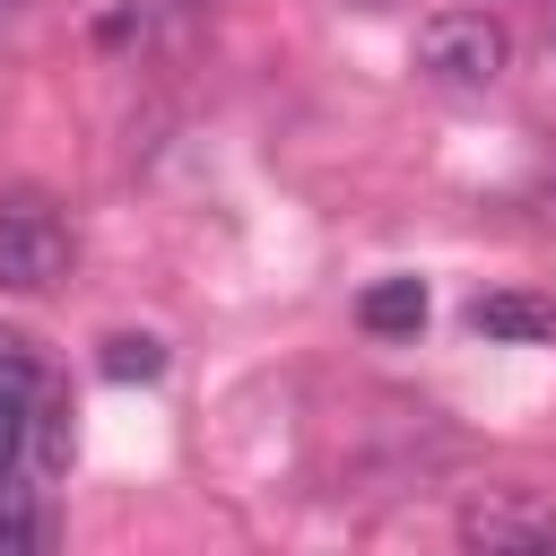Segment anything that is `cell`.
Returning <instances> with one entry per match:
<instances>
[{
  "label": "cell",
  "instance_id": "1",
  "mask_svg": "<svg viewBox=\"0 0 556 556\" xmlns=\"http://www.w3.org/2000/svg\"><path fill=\"white\" fill-rule=\"evenodd\" d=\"M26 452L35 460H61L52 374H43V356L17 330H0V478H26Z\"/></svg>",
  "mask_w": 556,
  "mask_h": 556
},
{
  "label": "cell",
  "instance_id": "2",
  "mask_svg": "<svg viewBox=\"0 0 556 556\" xmlns=\"http://www.w3.org/2000/svg\"><path fill=\"white\" fill-rule=\"evenodd\" d=\"M513 61V35L486 17V9H443L417 26V70L434 87H495Z\"/></svg>",
  "mask_w": 556,
  "mask_h": 556
},
{
  "label": "cell",
  "instance_id": "3",
  "mask_svg": "<svg viewBox=\"0 0 556 556\" xmlns=\"http://www.w3.org/2000/svg\"><path fill=\"white\" fill-rule=\"evenodd\" d=\"M70 226L52 208H9L0 217V295H43L70 278Z\"/></svg>",
  "mask_w": 556,
  "mask_h": 556
},
{
  "label": "cell",
  "instance_id": "4",
  "mask_svg": "<svg viewBox=\"0 0 556 556\" xmlns=\"http://www.w3.org/2000/svg\"><path fill=\"white\" fill-rule=\"evenodd\" d=\"M547 539H556V513L521 495H486L460 513V547H547Z\"/></svg>",
  "mask_w": 556,
  "mask_h": 556
},
{
  "label": "cell",
  "instance_id": "5",
  "mask_svg": "<svg viewBox=\"0 0 556 556\" xmlns=\"http://www.w3.org/2000/svg\"><path fill=\"white\" fill-rule=\"evenodd\" d=\"M469 330H478V339H556V313H547L539 295L486 287V295H469Z\"/></svg>",
  "mask_w": 556,
  "mask_h": 556
},
{
  "label": "cell",
  "instance_id": "6",
  "mask_svg": "<svg viewBox=\"0 0 556 556\" xmlns=\"http://www.w3.org/2000/svg\"><path fill=\"white\" fill-rule=\"evenodd\" d=\"M61 539V513L26 486V478H0V556H35Z\"/></svg>",
  "mask_w": 556,
  "mask_h": 556
},
{
  "label": "cell",
  "instance_id": "7",
  "mask_svg": "<svg viewBox=\"0 0 556 556\" xmlns=\"http://www.w3.org/2000/svg\"><path fill=\"white\" fill-rule=\"evenodd\" d=\"M356 321H365L374 339H408V330H426V287H417V278H374V287L356 295Z\"/></svg>",
  "mask_w": 556,
  "mask_h": 556
},
{
  "label": "cell",
  "instance_id": "8",
  "mask_svg": "<svg viewBox=\"0 0 556 556\" xmlns=\"http://www.w3.org/2000/svg\"><path fill=\"white\" fill-rule=\"evenodd\" d=\"M96 365H104V382H156L165 374V339L156 330H113Z\"/></svg>",
  "mask_w": 556,
  "mask_h": 556
},
{
  "label": "cell",
  "instance_id": "9",
  "mask_svg": "<svg viewBox=\"0 0 556 556\" xmlns=\"http://www.w3.org/2000/svg\"><path fill=\"white\" fill-rule=\"evenodd\" d=\"M348 9H400V0H348Z\"/></svg>",
  "mask_w": 556,
  "mask_h": 556
},
{
  "label": "cell",
  "instance_id": "10",
  "mask_svg": "<svg viewBox=\"0 0 556 556\" xmlns=\"http://www.w3.org/2000/svg\"><path fill=\"white\" fill-rule=\"evenodd\" d=\"M0 17H17V0H0Z\"/></svg>",
  "mask_w": 556,
  "mask_h": 556
}]
</instances>
